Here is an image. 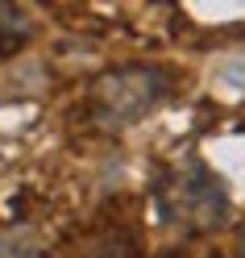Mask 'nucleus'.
<instances>
[{"label":"nucleus","instance_id":"obj_1","mask_svg":"<svg viewBox=\"0 0 245 258\" xmlns=\"http://www.w3.org/2000/svg\"><path fill=\"white\" fill-rule=\"evenodd\" d=\"M171 92V75L158 67H121V71H104L96 84L88 88V112L96 125L104 129H125L141 121L154 104L167 100Z\"/></svg>","mask_w":245,"mask_h":258},{"label":"nucleus","instance_id":"obj_2","mask_svg":"<svg viewBox=\"0 0 245 258\" xmlns=\"http://www.w3.org/2000/svg\"><path fill=\"white\" fill-rule=\"evenodd\" d=\"M162 204H167L171 217L187 221V225H200V229L216 225L228 213V200H224L220 183L212 179L204 167H187V171L171 175L167 191H162Z\"/></svg>","mask_w":245,"mask_h":258},{"label":"nucleus","instance_id":"obj_3","mask_svg":"<svg viewBox=\"0 0 245 258\" xmlns=\"http://www.w3.org/2000/svg\"><path fill=\"white\" fill-rule=\"evenodd\" d=\"M29 17L21 9H13V5H0V54H9V50H17V46L29 42Z\"/></svg>","mask_w":245,"mask_h":258}]
</instances>
